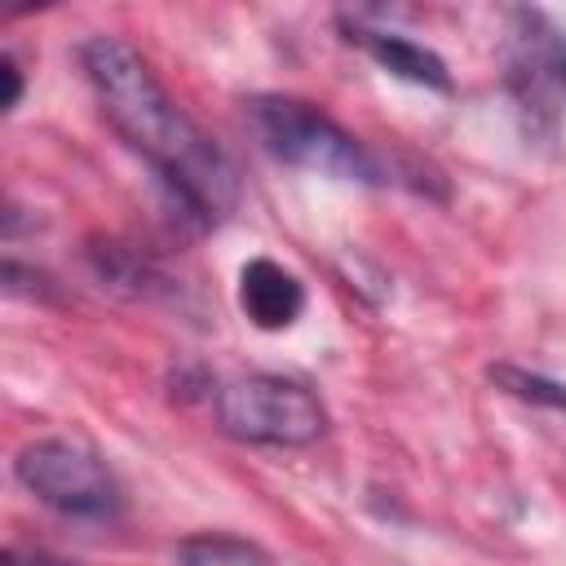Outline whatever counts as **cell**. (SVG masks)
Listing matches in <instances>:
<instances>
[{
	"label": "cell",
	"mask_w": 566,
	"mask_h": 566,
	"mask_svg": "<svg viewBox=\"0 0 566 566\" xmlns=\"http://www.w3.org/2000/svg\"><path fill=\"white\" fill-rule=\"evenodd\" d=\"M80 66L106 124L155 168L172 217L190 230H212L239 199V181L221 146L177 106L128 40L88 35L80 44Z\"/></svg>",
	"instance_id": "obj_1"
},
{
	"label": "cell",
	"mask_w": 566,
	"mask_h": 566,
	"mask_svg": "<svg viewBox=\"0 0 566 566\" xmlns=\"http://www.w3.org/2000/svg\"><path fill=\"white\" fill-rule=\"evenodd\" d=\"M248 128L256 133V142L292 168L332 177V181H358V186H380L385 164L349 133L340 128L327 111H318L305 97H287V93H256L243 102Z\"/></svg>",
	"instance_id": "obj_2"
},
{
	"label": "cell",
	"mask_w": 566,
	"mask_h": 566,
	"mask_svg": "<svg viewBox=\"0 0 566 566\" xmlns=\"http://www.w3.org/2000/svg\"><path fill=\"white\" fill-rule=\"evenodd\" d=\"M221 433L252 447H310L327 433V407L301 380L256 371L217 389L212 398Z\"/></svg>",
	"instance_id": "obj_3"
},
{
	"label": "cell",
	"mask_w": 566,
	"mask_h": 566,
	"mask_svg": "<svg viewBox=\"0 0 566 566\" xmlns=\"http://www.w3.org/2000/svg\"><path fill=\"white\" fill-rule=\"evenodd\" d=\"M13 478L53 513L80 522H111L124 504V491L111 464L80 438H35L18 451Z\"/></svg>",
	"instance_id": "obj_4"
},
{
	"label": "cell",
	"mask_w": 566,
	"mask_h": 566,
	"mask_svg": "<svg viewBox=\"0 0 566 566\" xmlns=\"http://www.w3.org/2000/svg\"><path fill=\"white\" fill-rule=\"evenodd\" d=\"M517 22L522 31L509 57V88L531 115L553 119L557 106H566V35L553 31L539 13H522Z\"/></svg>",
	"instance_id": "obj_5"
},
{
	"label": "cell",
	"mask_w": 566,
	"mask_h": 566,
	"mask_svg": "<svg viewBox=\"0 0 566 566\" xmlns=\"http://www.w3.org/2000/svg\"><path fill=\"white\" fill-rule=\"evenodd\" d=\"M239 310L261 332H283L305 310V283L270 256H252L239 270Z\"/></svg>",
	"instance_id": "obj_6"
},
{
	"label": "cell",
	"mask_w": 566,
	"mask_h": 566,
	"mask_svg": "<svg viewBox=\"0 0 566 566\" xmlns=\"http://www.w3.org/2000/svg\"><path fill=\"white\" fill-rule=\"evenodd\" d=\"M345 40L358 44L385 75L394 80H407V84H420V88H433V93H447L451 88V71L447 62L416 44L411 35H398V31H380V27H367V22H340Z\"/></svg>",
	"instance_id": "obj_7"
},
{
	"label": "cell",
	"mask_w": 566,
	"mask_h": 566,
	"mask_svg": "<svg viewBox=\"0 0 566 566\" xmlns=\"http://www.w3.org/2000/svg\"><path fill=\"white\" fill-rule=\"evenodd\" d=\"M88 270L102 279V287L133 296V301H155L172 292V279L155 265V256H146L142 248L124 243V239H88L84 248Z\"/></svg>",
	"instance_id": "obj_8"
},
{
	"label": "cell",
	"mask_w": 566,
	"mask_h": 566,
	"mask_svg": "<svg viewBox=\"0 0 566 566\" xmlns=\"http://www.w3.org/2000/svg\"><path fill=\"white\" fill-rule=\"evenodd\" d=\"M177 566H279V557L252 539L203 531L177 544Z\"/></svg>",
	"instance_id": "obj_9"
},
{
	"label": "cell",
	"mask_w": 566,
	"mask_h": 566,
	"mask_svg": "<svg viewBox=\"0 0 566 566\" xmlns=\"http://www.w3.org/2000/svg\"><path fill=\"white\" fill-rule=\"evenodd\" d=\"M491 385L504 389L509 398L517 402H531V407H548V411H566V380L557 376H544V371H526L517 363H495L486 367Z\"/></svg>",
	"instance_id": "obj_10"
},
{
	"label": "cell",
	"mask_w": 566,
	"mask_h": 566,
	"mask_svg": "<svg viewBox=\"0 0 566 566\" xmlns=\"http://www.w3.org/2000/svg\"><path fill=\"white\" fill-rule=\"evenodd\" d=\"M4 296L13 301H57V283L35 270V265H22L18 256L4 261Z\"/></svg>",
	"instance_id": "obj_11"
},
{
	"label": "cell",
	"mask_w": 566,
	"mask_h": 566,
	"mask_svg": "<svg viewBox=\"0 0 566 566\" xmlns=\"http://www.w3.org/2000/svg\"><path fill=\"white\" fill-rule=\"evenodd\" d=\"M0 75H4V97H0V106H4V111H13V106L22 102V88H27L22 66H18V57H13V53H4V57H0Z\"/></svg>",
	"instance_id": "obj_12"
},
{
	"label": "cell",
	"mask_w": 566,
	"mask_h": 566,
	"mask_svg": "<svg viewBox=\"0 0 566 566\" xmlns=\"http://www.w3.org/2000/svg\"><path fill=\"white\" fill-rule=\"evenodd\" d=\"M4 566H66V562H57V557H49L40 548H9L4 553Z\"/></svg>",
	"instance_id": "obj_13"
}]
</instances>
